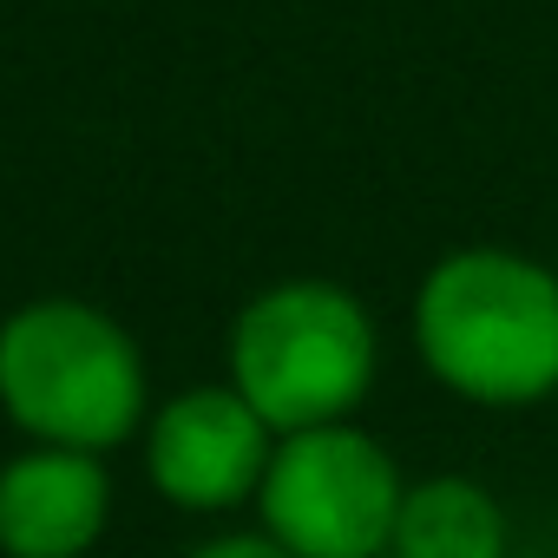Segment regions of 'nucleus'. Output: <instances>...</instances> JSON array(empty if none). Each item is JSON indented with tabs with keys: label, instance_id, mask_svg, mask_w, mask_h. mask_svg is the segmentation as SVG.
I'll return each mask as SVG.
<instances>
[{
	"label": "nucleus",
	"instance_id": "nucleus-8",
	"mask_svg": "<svg viewBox=\"0 0 558 558\" xmlns=\"http://www.w3.org/2000/svg\"><path fill=\"white\" fill-rule=\"evenodd\" d=\"M191 558H296V551H283L269 532H230V538H210V545H197Z\"/></svg>",
	"mask_w": 558,
	"mask_h": 558
},
{
	"label": "nucleus",
	"instance_id": "nucleus-6",
	"mask_svg": "<svg viewBox=\"0 0 558 558\" xmlns=\"http://www.w3.org/2000/svg\"><path fill=\"white\" fill-rule=\"evenodd\" d=\"M112 480L99 453L27 447L0 466V551L8 558H86L106 532Z\"/></svg>",
	"mask_w": 558,
	"mask_h": 558
},
{
	"label": "nucleus",
	"instance_id": "nucleus-1",
	"mask_svg": "<svg viewBox=\"0 0 558 558\" xmlns=\"http://www.w3.org/2000/svg\"><path fill=\"white\" fill-rule=\"evenodd\" d=\"M414 349L440 388L473 408H532L558 388V269L473 243L427 269Z\"/></svg>",
	"mask_w": 558,
	"mask_h": 558
},
{
	"label": "nucleus",
	"instance_id": "nucleus-7",
	"mask_svg": "<svg viewBox=\"0 0 558 558\" xmlns=\"http://www.w3.org/2000/svg\"><path fill=\"white\" fill-rule=\"evenodd\" d=\"M395 558H506V512L480 480L440 473L401 493Z\"/></svg>",
	"mask_w": 558,
	"mask_h": 558
},
{
	"label": "nucleus",
	"instance_id": "nucleus-5",
	"mask_svg": "<svg viewBox=\"0 0 558 558\" xmlns=\"http://www.w3.org/2000/svg\"><path fill=\"white\" fill-rule=\"evenodd\" d=\"M276 434L230 381H204L171 395L151 427H145V473L151 486L184 506V512H223L236 499H250L269 473Z\"/></svg>",
	"mask_w": 558,
	"mask_h": 558
},
{
	"label": "nucleus",
	"instance_id": "nucleus-2",
	"mask_svg": "<svg viewBox=\"0 0 558 558\" xmlns=\"http://www.w3.org/2000/svg\"><path fill=\"white\" fill-rule=\"evenodd\" d=\"M0 408L34 447L106 453L145 421L138 342L80 296H40L0 323Z\"/></svg>",
	"mask_w": 558,
	"mask_h": 558
},
{
	"label": "nucleus",
	"instance_id": "nucleus-4",
	"mask_svg": "<svg viewBox=\"0 0 558 558\" xmlns=\"http://www.w3.org/2000/svg\"><path fill=\"white\" fill-rule=\"evenodd\" d=\"M395 453L355 421L283 434L256 486L263 532L296 558H381L401 519Z\"/></svg>",
	"mask_w": 558,
	"mask_h": 558
},
{
	"label": "nucleus",
	"instance_id": "nucleus-3",
	"mask_svg": "<svg viewBox=\"0 0 558 558\" xmlns=\"http://www.w3.org/2000/svg\"><path fill=\"white\" fill-rule=\"evenodd\" d=\"M375 316L355 290L323 276L269 283L230 323V388L276 434L349 421L375 388Z\"/></svg>",
	"mask_w": 558,
	"mask_h": 558
}]
</instances>
